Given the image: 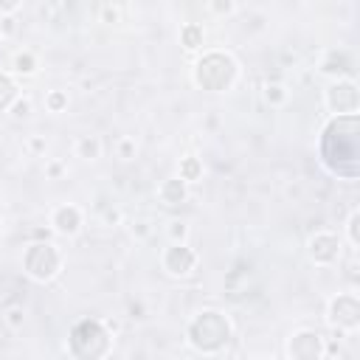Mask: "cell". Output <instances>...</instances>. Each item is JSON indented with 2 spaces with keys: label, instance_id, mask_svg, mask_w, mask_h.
Here are the masks:
<instances>
[{
  "label": "cell",
  "instance_id": "obj_1",
  "mask_svg": "<svg viewBox=\"0 0 360 360\" xmlns=\"http://www.w3.org/2000/svg\"><path fill=\"white\" fill-rule=\"evenodd\" d=\"M318 158L329 174L354 183L360 177V118H329L318 138Z\"/></svg>",
  "mask_w": 360,
  "mask_h": 360
},
{
  "label": "cell",
  "instance_id": "obj_2",
  "mask_svg": "<svg viewBox=\"0 0 360 360\" xmlns=\"http://www.w3.org/2000/svg\"><path fill=\"white\" fill-rule=\"evenodd\" d=\"M231 335H233L231 321L217 309H202L186 326V343L197 354H208V357L225 352L231 343Z\"/></svg>",
  "mask_w": 360,
  "mask_h": 360
},
{
  "label": "cell",
  "instance_id": "obj_3",
  "mask_svg": "<svg viewBox=\"0 0 360 360\" xmlns=\"http://www.w3.org/2000/svg\"><path fill=\"white\" fill-rule=\"evenodd\" d=\"M112 329H107L98 318H82L70 326L68 335V352L76 360H107L112 354Z\"/></svg>",
  "mask_w": 360,
  "mask_h": 360
},
{
  "label": "cell",
  "instance_id": "obj_4",
  "mask_svg": "<svg viewBox=\"0 0 360 360\" xmlns=\"http://www.w3.org/2000/svg\"><path fill=\"white\" fill-rule=\"evenodd\" d=\"M191 79L200 90L208 93H228L236 79H239V62L233 53L228 51H205L194 68H191Z\"/></svg>",
  "mask_w": 360,
  "mask_h": 360
},
{
  "label": "cell",
  "instance_id": "obj_5",
  "mask_svg": "<svg viewBox=\"0 0 360 360\" xmlns=\"http://www.w3.org/2000/svg\"><path fill=\"white\" fill-rule=\"evenodd\" d=\"M65 256L53 242H31L22 250V273L37 284H51L62 273Z\"/></svg>",
  "mask_w": 360,
  "mask_h": 360
},
{
  "label": "cell",
  "instance_id": "obj_6",
  "mask_svg": "<svg viewBox=\"0 0 360 360\" xmlns=\"http://www.w3.org/2000/svg\"><path fill=\"white\" fill-rule=\"evenodd\" d=\"M323 107L329 110V118L357 115L360 112V87L354 79H332L323 90Z\"/></svg>",
  "mask_w": 360,
  "mask_h": 360
},
{
  "label": "cell",
  "instance_id": "obj_7",
  "mask_svg": "<svg viewBox=\"0 0 360 360\" xmlns=\"http://www.w3.org/2000/svg\"><path fill=\"white\" fill-rule=\"evenodd\" d=\"M326 323L340 335H354L360 329V298L354 292H338L326 301Z\"/></svg>",
  "mask_w": 360,
  "mask_h": 360
},
{
  "label": "cell",
  "instance_id": "obj_8",
  "mask_svg": "<svg viewBox=\"0 0 360 360\" xmlns=\"http://www.w3.org/2000/svg\"><path fill=\"white\" fill-rule=\"evenodd\" d=\"M287 360H323L326 357V338L318 329H295L284 343Z\"/></svg>",
  "mask_w": 360,
  "mask_h": 360
},
{
  "label": "cell",
  "instance_id": "obj_9",
  "mask_svg": "<svg viewBox=\"0 0 360 360\" xmlns=\"http://www.w3.org/2000/svg\"><path fill=\"white\" fill-rule=\"evenodd\" d=\"M340 253H343V242L338 233L332 231H315L309 239H307V256L312 264L318 267H332L340 262Z\"/></svg>",
  "mask_w": 360,
  "mask_h": 360
},
{
  "label": "cell",
  "instance_id": "obj_10",
  "mask_svg": "<svg viewBox=\"0 0 360 360\" xmlns=\"http://www.w3.org/2000/svg\"><path fill=\"white\" fill-rule=\"evenodd\" d=\"M197 264H200V256L188 245H172L169 242L163 248V253H160V267L172 278H188L197 270Z\"/></svg>",
  "mask_w": 360,
  "mask_h": 360
},
{
  "label": "cell",
  "instance_id": "obj_11",
  "mask_svg": "<svg viewBox=\"0 0 360 360\" xmlns=\"http://www.w3.org/2000/svg\"><path fill=\"white\" fill-rule=\"evenodd\" d=\"M48 225H51L53 233H59L65 239H73L82 231V225H84V211L79 205H73V202H62V205H56L51 211Z\"/></svg>",
  "mask_w": 360,
  "mask_h": 360
},
{
  "label": "cell",
  "instance_id": "obj_12",
  "mask_svg": "<svg viewBox=\"0 0 360 360\" xmlns=\"http://www.w3.org/2000/svg\"><path fill=\"white\" fill-rule=\"evenodd\" d=\"M158 197H160L163 205H183L188 200V183H183L177 174L174 177H166L158 186Z\"/></svg>",
  "mask_w": 360,
  "mask_h": 360
},
{
  "label": "cell",
  "instance_id": "obj_13",
  "mask_svg": "<svg viewBox=\"0 0 360 360\" xmlns=\"http://www.w3.org/2000/svg\"><path fill=\"white\" fill-rule=\"evenodd\" d=\"M101 152H104V143H101L98 135H79L76 143H73V155H76L79 160H84V163L98 160Z\"/></svg>",
  "mask_w": 360,
  "mask_h": 360
},
{
  "label": "cell",
  "instance_id": "obj_14",
  "mask_svg": "<svg viewBox=\"0 0 360 360\" xmlns=\"http://www.w3.org/2000/svg\"><path fill=\"white\" fill-rule=\"evenodd\" d=\"M180 45L186 51H200L205 45V28L200 22H186L180 25Z\"/></svg>",
  "mask_w": 360,
  "mask_h": 360
},
{
  "label": "cell",
  "instance_id": "obj_15",
  "mask_svg": "<svg viewBox=\"0 0 360 360\" xmlns=\"http://www.w3.org/2000/svg\"><path fill=\"white\" fill-rule=\"evenodd\" d=\"M39 70V59L34 51H17L11 56V73L14 76H34Z\"/></svg>",
  "mask_w": 360,
  "mask_h": 360
},
{
  "label": "cell",
  "instance_id": "obj_16",
  "mask_svg": "<svg viewBox=\"0 0 360 360\" xmlns=\"http://www.w3.org/2000/svg\"><path fill=\"white\" fill-rule=\"evenodd\" d=\"M20 98V84L11 73L0 70V112H8V107Z\"/></svg>",
  "mask_w": 360,
  "mask_h": 360
},
{
  "label": "cell",
  "instance_id": "obj_17",
  "mask_svg": "<svg viewBox=\"0 0 360 360\" xmlns=\"http://www.w3.org/2000/svg\"><path fill=\"white\" fill-rule=\"evenodd\" d=\"M262 98H264V104L267 107H284L287 101H290V90H287V84L284 82H267L264 87H262Z\"/></svg>",
  "mask_w": 360,
  "mask_h": 360
},
{
  "label": "cell",
  "instance_id": "obj_18",
  "mask_svg": "<svg viewBox=\"0 0 360 360\" xmlns=\"http://www.w3.org/2000/svg\"><path fill=\"white\" fill-rule=\"evenodd\" d=\"M202 160L197 158V155H186V158H180V163H177V177L183 180V183H197L200 177H202Z\"/></svg>",
  "mask_w": 360,
  "mask_h": 360
},
{
  "label": "cell",
  "instance_id": "obj_19",
  "mask_svg": "<svg viewBox=\"0 0 360 360\" xmlns=\"http://www.w3.org/2000/svg\"><path fill=\"white\" fill-rule=\"evenodd\" d=\"M321 73H323V76H335V79H349V76H343V73H349V62H346V56L332 53V56L321 65Z\"/></svg>",
  "mask_w": 360,
  "mask_h": 360
},
{
  "label": "cell",
  "instance_id": "obj_20",
  "mask_svg": "<svg viewBox=\"0 0 360 360\" xmlns=\"http://www.w3.org/2000/svg\"><path fill=\"white\" fill-rule=\"evenodd\" d=\"M68 104H70V96H68V90H48L45 93V110L48 112H65L68 110Z\"/></svg>",
  "mask_w": 360,
  "mask_h": 360
},
{
  "label": "cell",
  "instance_id": "obj_21",
  "mask_svg": "<svg viewBox=\"0 0 360 360\" xmlns=\"http://www.w3.org/2000/svg\"><path fill=\"white\" fill-rule=\"evenodd\" d=\"M166 236L172 245H188V222L186 219H172L166 225Z\"/></svg>",
  "mask_w": 360,
  "mask_h": 360
},
{
  "label": "cell",
  "instance_id": "obj_22",
  "mask_svg": "<svg viewBox=\"0 0 360 360\" xmlns=\"http://www.w3.org/2000/svg\"><path fill=\"white\" fill-rule=\"evenodd\" d=\"M346 239H349V245L357 250L360 248V211L354 208L352 214H349V219H346Z\"/></svg>",
  "mask_w": 360,
  "mask_h": 360
},
{
  "label": "cell",
  "instance_id": "obj_23",
  "mask_svg": "<svg viewBox=\"0 0 360 360\" xmlns=\"http://www.w3.org/2000/svg\"><path fill=\"white\" fill-rule=\"evenodd\" d=\"M3 323H6L11 332H20V329L25 326V309H22V307H8V309L3 312Z\"/></svg>",
  "mask_w": 360,
  "mask_h": 360
},
{
  "label": "cell",
  "instance_id": "obj_24",
  "mask_svg": "<svg viewBox=\"0 0 360 360\" xmlns=\"http://www.w3.org/2000/svg\"><path fill=\"white\" fill-rule=\"evenodd\" d=\"M31 110H34L31 98H28V96H20V98L8 107V115H11L14 121H22V118H28V115H31Z\"/></svg>",
  "mask_w": 360,
  "mask_h": 360
},
{
  "label": "cell",
  "instance_id": "obj_25",
  "mask_svg": "<svg viewBox=\"0 0 360 360\" xmlns=\"http://www.w3.org/2000/svg\"><path fill=\"white\" fill-rule=\"evenodd\" d=\"M115 155H118L121 160H132V158L138 155V143H135V138H129V135L118 138V143H115Z\"/></svg>",
  "mask_w": 360,
  "mask_h": 360
},
{
  "label": "cell",
  "instance_id": "obj_26",
  "mask_svg": "<svg viewBox=\"0 0 360 360\" xmlns=\"http://www.w3.org/2000/svg\"><path fill=\"white\" fill-rule=\"evenodd\" d=\"M208 11L217 14V17H228V14L236 11V3H233V0H211V3H208Z\"/></svg>",
  "mask_w": 360,
  "mask_h": 360
},
{
  "label": "cell",
  "instance_id": "obj_27",
  "mask_svg": "<svg viewBox=\"0 0 360 360\" xmlns=\"http://www.w3.org/2000/svg\"><path fill=\"white\" fill-rule=\"evenodd\" d=\"M65 172H68V166H65V160H59V158H53V160L45 163V177H48V180H62Z\"/></svg>",
  "mask_w": 360,
  "mask_h": 360
},
{
  "label": "cell",
  "instance_id": "obj_28",
  "mask_svg": "<svg viewBox=\"0 0 360 360\" xmlns=\"http://www.w3.org/2000/svg\"><path fill=\"white\" fill-rule=\"evenodd\" d=\"M101 222H104L107 228H115V225H121V222H124V214H121V208H115V205H107V208L101 211Z\"/></svg>",
  "mask_w": 360,
  "mask_h": 360
},
{
  "label": "cell",
  "instance_id": "obj_29",
  "mask_svg": "<svg viewBox=\"0 0 360 360\" xmlns=\"http://www.w3.org/2000/svg\"><path fill=\"white\" fill-rule=\"evenodd\" d=\"M129 233H132L135 239H146V236L152 233V225H149V219H143V217L132 219V222H129Z\"/></svg>",
  "mask_w": 360,
  "mask_h": 360
},
{
  "label": "cell",
  "instance_id": "obj_30",
  "mask_svg": "<svg viewBox=\"0 0 360 360\" xmlns=\"http://www.w3.org/2000/svg\"><path fill=\"white\" fill-rule=\"evenodd\" d=\"M25 146H28V152H31L34 158H39V155H45V149H48V143H45V138H42V135H31Z\"/></svg>",
  "mask_w": 360,
  "mask_h": 360
},
{
  "label": "cell",
  "instance_id": "obj_31",
  "mask_svg": "<svg viewBox=\"0 0 360 360\" xmlns=\"http://www.w3.org/2000/svg\"><path fill=\"white\" fill-rule=\"evenodd\" d=\"M98 14H101L104 22H118V6L104 3V6H98Z\"/></svg>",
  "mask_w": 360,
  "mask_h": 360
},
{
  "label": "cell",
  "instance_id": "obj_32",
  "mask_svg": "<svg viewBox=\"0 0 360 360\" xmlns=\"http://www.w3.org/2000/svg\"><path fill=\"white\" fill-rule=\"evenodd\" d=\"M20 8H22V0H0V17H11Z\"/></svg>",
  "mask_w": 360,
  "mask_h": 360
},
{
  "label": "cell",
  "instance_id": "obj_33",
  "mask_svg": "<svg viewBox=\"0 0 360 360\" xmlns=\"http://www.w3.org/2000/svg\"><path fill=\"white\" fill-rule=\"evenodd\" d=\"M14 31V17H0V34H11Z\"/></svg>",
  "mask_w": 360,
  "mask_h": 360
},
{
  "label": "cell",
  "instance_id": "obj_34",
  "mask_svg": "<svg viewBox=\"0 0 360 360\" xmlns=\"http://www.w3.org/2000/svg\"><path fill=\"white\" fill-rule=\"evenodd\" d=\"M253 360H273V357H253Z\"/></svg>",
  "mask_w": 360,
  "mask_h": 360
},
{
  "label": "cell",
  "instance_id": "obj_35",
  "mask_svg": "<svg viewBox=\"0 0 360 360\" xmlns=\"http://www.w3.org/2000/svg\"><path fill=\"white\" fill-rule=\"evenodd\" d=\"M0 239H3V219H0Z\"/></svg>",
  "mask_w": 360,
  "mask_h": 360
},
{
  "label": "cell",
  "instance_id": "obj_36",
  "mask_svg": "<svg viewBox=\"0 0 360 360\" xmlns=\"http://www.w3.org/2000/svg\"><path fill=\"white\" fill-rule=\"evenodd\" d=\"M0 42H3V34H0Z\"/></svg>",
  "mask_w": 360,
  "mask_h": 360
}]
</instances>
